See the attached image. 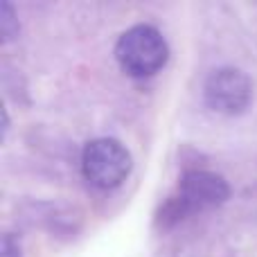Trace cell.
<instances>
[{
    "label": "cell",
    "mask_w": 257,
    "mask_h": 257,
    "mask_svg": "<svg viewBox=\"0 0 257 257\" xmlns=\"http://www.w3.org/2000/svg\"><path fill=\"white\" fill-rule=\"evenodd\" d=\"M0 257H21V244L12 232H7L3 237V255Z\"/></svg>",
    "instance_id": "8992f818"
},
{
    "label": "cell",
    "mask_w": 257,
    "mask_h": 257,
    "mask_svg": "<svg viewBox=\"0 0 257 257\" xmlns=\"http://www.w3.org/2000/svg\"><path fill=\"white\" fill-rule=\"evenodd\" d=\"M115 59L128 77H151L165 68L169 48L165 36L151 25H133L117 39Z\"/></svg>",
    "instance_id": "6da1fadb"
},
{
    "label": "cell",
    "mask_w": 257,
    "mask_h": 257,
    "mask_svg": "<svg viewBox=\"0 0 257 257\" xmlns=\"http://www.w3.org/2000/svg\"><path fill=\"white\" fill-rule=\"evenodd\" d=\"M81 169L90 185L99 190H113L126 181L131 172V154L120 140L97 138L84 147Z\"/></svg>",
    "instance_id": "7a4b0ae2"
},
{
    "label": "cell",
    "mask_w": 257,
    "mask_h": 257,
    "mask_svg": "<svg viewBox=\"0 0 257 257\" xmlns=\"http://www.w3.org/2000/svg\"><path fill=\"white\" fill-rule=\"evenodd\" d=\"M16 34H18V18L14 14V7L9 3H3V9H0V39H3V43H7Z\"/></svg>",
    "instance_id": "5b68a950"
},
{
    "label": "cell",
    "mask_w": 257,
    "mask_h": 257,
    "mask_svg": "<svg viewBox=\"0 0 257 257\" xmlns=\"http://www.w3.org/2000/svg\"><path fill=\"white\" fill-rule=\"evenodd\" d=\"M203 95L212 111L223 115H239L253 99V84L237 68H219L205 79Z\"/></svg>",
    "instance_id": "3957f363"
},
{
    "label": "cell",
    "mask_w": 257,
    "mask_h": 257,
    "mask_svg": "<svg viewBox=\"0 0 257 257\" xmlns=\"http://www.w3.org/2000/svg\"><path fill=\"white\" fill-rule=\"evenodd\" d=\"M228 196H230V187L223 181V176L205 172V169H192V172L183 174L181 183H178V194L174 196V201L187 217L192 212H203V210H212L226 203Z\"/></svg>",
    "instance_id": "277c9868"
}]
</instances>
